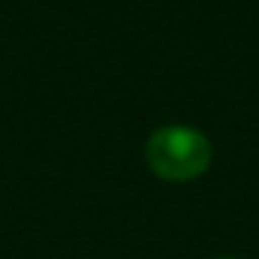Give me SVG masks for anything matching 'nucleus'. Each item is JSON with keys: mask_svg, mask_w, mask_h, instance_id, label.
Wrapping results in <instances>:
<instances>
[{"mask_svg": "<svg viewBox=\"0 0 259 259\" xmlns=\"http://www.w3.org/2000/svg\"><path fill=\"white\" fill-rule=\"evenodd\" d=\"M145 157L163 181H193L211 166V142L196 127L172 124L151 133Z\"/></svg>", "mask_w": 259, "mask_h": 259, "instance_id": "1", "label": "nucleus"}]
</instances>
